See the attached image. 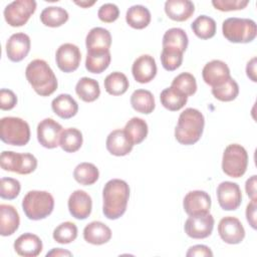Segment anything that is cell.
<instances>
[{
    "instance_id": "cell-10",
    "label": "cell",
    "mask_w": 257,
    "mask_h": 257,
    "mask_svg": "<svg viewBox=\"0 0 257 257\" xmlns=\"http://www.w3.org/2000/svg\"><path fill=\"white\" fill-rule=\"evenodd\" d=\"M217 198L223 210H237L242 202V193L239 185L229 181L220 183L217 187Z\"/></svg>"
},
{
    "instance_id": "cell-32",
    "label": "cell",
    "mask_w": 257,
    "mask_h": 257,
    "mask_svg": "<svg viewBox=\"0 0 257 257\" xmlns=\"http://www.w3.org/2000/svg\"><path fill=\"white\" fill-rule=\"evenodd\" d=\"M160 100L165 108L171 111H177L185 106L188 101V96L176 88L170 86L162 90L160 94Z\"/></svg>"
},
{
    "instance_id": "cell-18",
    "label": "cell",
    "mask_w": 257,
    "mask_h": 257,
    "mask_svg": "<svg viewBox=\"0 0 257 257\" xmlns=\"http://www.w3.org/2000/svg\"><path fill=\"white\" fill-rule=\"evenodd\" d=\"M67 206L72 217L78 220H84L91 213L92 200L85 191L75 190L69 196Z\"/></svg>"
},
{
    "instance_id": "cell-12",
    "label": "cell",
    "mask_w": 257,
    "mask_h": 257,
    "mask_svg": "<svg viewBox=\"0 0 257 257\" xmlns=\"http://www.w3.org/2000/svg\"><path fill=\"white\" fill-rule=\"evenodd\" d=\"M62 131L61 124L53 118H44L37 125V140L46 149L57 148Z\"/></svg>"
},
{
    "instance_id": "cell-49",
    "label": "cell",
    "mask_w": 257,
    "mask_h": 257,
    "mask_svg": "<svg viewBox=\"0 0 257 257\" xmlns=\"http://www.w3.org/2000/svg\"><path fill=\"white\" fill-rule=\"evenodd\" d=\"M256 180H257V176L253 175L245 183L246 193L252 201H257V198H256V183H257V181Z\"/></svg>"
},
{
    "instance_id": "cell-52",
    "label": "cell",
    "mask_w": 257,
    "mask_h": 257,
    "mask_svg": "<svg viewBox=\"0 0 257 257\" xmlns=\"http://www.w3.org/2000/svg\"><path fill=\"white\" fill-rule=\"evenodd\" d=\"M76 5H78V6H80V7H82V8H88L89 6H92L94 3H95V1H75L74 2Z\"/></svg>"
},
{
    "instance_id": "cell-20",
    "label": "cell",
    "mask_w": 257,
    "mask_h": 257,
    "mask_svg": "<svg viewBox=\"0 0 257 257\" xmlns=\"http://www.w3.org/2000/svg\"><path fill=\"white\" fill-rule=\"evenodd\" d=\"M15 252L24 257H36L43 248L41 239L32 233H24L20 235L14 242Z\"/></svg>"
},
{
    "instance_id": "cell-21",
    "label": "cell",
    "mask_w": 257,
    "mask_h": 257,
    "mask_svg": "<svg viewBox=\"0 0 257 257\" xmlns=\"http://www.w3.org/2000/svg\"><path fill=\"white\" fill-rule=\"evenodd\" d=\"M85 45L89 52L107 51L111 45V35L105 28L93 27L86 35Z\"/></svg>"
},
{
    "instance_id": "cell-37",
    "label": "cell",
    "mask_w": 257,
    "mask_h": 257,
    "mask_svg": "<svg viewBox=\"0 0 257 257\" xmlns=\"http://www.w3.org/2000/svg\"><path fill=\"white\" fill-rule=\"evenodd\" d=\"M83 138L79 130L68 127L62 131L59 140V146L66 153H74L82 146Z\"/></svg>"
},
{
    "instance_id": "cell-41",
    "label": "cell",
    "mask_w": 257,
    "mask_h": 257,
    "mask_svg": "<svg viewBox=\"0 0 257 257\" xmlns=\"http://www.w3.org/2000/svg\"><path fill=\"white\" fill-rule=\"evenodd\" d=\"M171 86L187 96L193 95L197 91L196 78L193 74L189 72H182L179 75H177L173 79Z\"/></svg>"
},
{
    "instance_id": "cell-11",
    "label": "cell",
    "mask_w": 257,
    "mask_h": 257,
    "mask_svg": "<svg viewBox=\"0 0 257 257\" xmlns=\"http://www.w3.org/2000/svg\"><path fill=\"white\" fill-rule=\"evenodd\" d=\"M214 223V217L210 213L190 216L185 222L184 229L189 237L193 239H204L212 234Z\"/></svg>"
},
{
    "instance_id": "cell-16",
    "label": "cell",
    "mask_w": 257,
    "mask_h": 257,
    "mask_svg": "<svg viewBox=\"0 0 257 257\" xmlns=\"http://www.w3.org/2000/svg\"><path fill=\"white\" fill-rule=\"evenodd\" d=\"M203 80L210 86L216 87L223 84L230 75L228 65L219 59H214L205 64L202 70Z\"/></svg>"
},
{
    "instance_id": "cell-23",
    "label": "cell",
    "mask_w": 257,
    "mask_h": 257,
    "mask_svg": "<svg viewBox=\"0 0 257 257\" xmlns=\"http://www.w3.org/2000/svg\"><path fill=\"white\" fill-rule=\"evenodd\" d=\"M165 12L174 21H186L195 12V5L190 0H168L165 2Z\"/></svg>"
},
{
    "instance_id": "cell-48",
    "label": "cell",
    "mask_w": 257,
    "mask_h": 257,
    "mask_svg": "<svg viewBox=\"0 0 257 257\" xmlns=\"http://www.w3.org/2000/svg\"><path fill=\"white\" fill-rule=\"evenodd\" d=\"M256 209H257V201H252L246 207V219L249 225L256 229Z\"/></svg>"
},
{
    "instance_id": "cell-3",
    "label": "cell",
    "mask_w": 257,
    "mask_h": 257,
    "mask_svg": "<svg viewBox=\"0 0 257 257\" xmlns=\"http://www.w3.org/2000/svg\"><path fill=\"white\" fill-rule=\"evenodd\" d=\"M205 125L203 113L193 107H188L179 115L175 128V138L185 146L196 144L202 137Z\"/></svg>"
},
{
    "instance_id": "cell-15",
    "label": "cell",
    "mask_w": 257,
    "mask_h": 257,
    "mask_svg": "<svg viewBox=\"0 0 257 257\" xmlns=\"http://www.w3.org/2000/svg\"><path fill=\"white\" fill-rule=\"evenodd\" d=\"M211 203V197L207 192L195 190L189 192L185 196L183 207L189 216L204 215L210 213Z\"/></svg>"
},
{
    "instance_id": "cell-25",
    "label": "cell",
    "mask_w": 257,
    "mask_h": 257,
    "mask_svg": "<svg viewBox=\"0 0 257 257\" xmlns=\"http://www.w3.org/2000/svg\"><path fill=\"white\" fill-rule=\"evenodd\" d=\"M20 224V218L17 210L12 205H0V234L10 236L14 234Z\"/></svg>"
},
{
    "instance_id": "cell-33",
    "label": "cell",
    "mask_w": 257,
    "mask_h": 257,
    "mask_svg": "<svg viewBox=\"0 0 257 257\" xmlns=\"http://www.w3.org/2000/svg\"><path fill=\"white\" fill-rule=\"evenodd\" d=\"M68 12L59 6H48L40 13V21L48 27H59L68 20Z\"/></svg>"
},
{
    "instance_id": "cell-2",
    "label": "cell",
    "mask_w": 257,
    "mask_h": 257,
    "mask_svg": "<svg viewBox=\"0 0 257 257\" xmlns=\"http://www.w3.org/2000/svg\"><path fill=\"white\" fill-rule=\"evenodd\" d=\"M25 76L34 91L40 96H49L57 89V78L43 59L30 61L25 69Z\"/></svg>"
},
{
    "instance_id": "cell-24",
    "label": "cell",
    "mask_w": 257,
    "mask_h": 257,
    "mask_svg": "<svg viewBox=\"0 0 257 257\" xmlns=\"http://www.w3.org/2000/svg\"><path fill=\"white\" fill-rule=\"evenodd\" d=\"M111 230L104 223L92 221L83 229L84 240L92 245H102L107 243L111 238Z\"/></svg>"
},
{
    "instance_id": "cell-34",
    "label": "cell",
    "mask_w": 257,
    "mask_h": 257,
    "mask_svg": "<svg viewBox=\"0 0 257 257\" xmlns=\"http://www.w3.org/2000/svg\"><path fill=\"white\" fill-rule=\"evenodd\" d=\"M103 84L107 93L117 96L123 94L127 90L130 82L125 74L119 71H114L104 78Z\"/></svg>"
},
{
    "instance_id": "cell-40",
    "label": "cell",
    "mask_w": 257,
    "mask_h": 257,
    "mask_svg": "<svg viewBox=\"0 0 257 257\" xmlns=\"http://www.w3.org/2000/svg\"><path fill=\"white\" fill-rule=\"evenodd\" d=\"M53 239L59 244H69L77 237V227L74 223L66 221L53 230Z\"/></svg>"
},
{
    "instance_id": "cell-38",
    "label": "cell",
    "mask_w": 257,
    "mask_h": 257,
    "mask_svg": "<svg viewBox=\"0 0 257 257\" xmlns=\"http://www.w3.org/2000/svg\"><path fill=\"white\" fill-rule=\"evenodd\" d=\"M111 60L110 52H89L87 51L85 59V68L91 73H101L109 65Z\"/></svg>"
},
{
    "instance_id": "cell-7",
    "label": "cell",
    "mask_w": 257,
    "mask_h": 257,
    "mask_svg": "<svg viewBox=\"0 0 257 257\" xmlns=\"http://www.w3.org/2000/svg\"><path fill=\"white\" fill-rule=\"evenodd\" d=\"M248 167V154L244 147L231 144L226 147L222 158V170L231 178L242 177Z\"/></svg>"
},
{
    "instance_id": "cell-44",
    "label": "cell",
    "mask_w": 257,
    "mask_h": 257,
    "mask_svg": "<svg viewBox=\"0 0 257 257\" xmlns=\"http://www.w3.org/2000/svg\"><path fill=\"white\" fill-rule=\"evenodd\" d=\"M249 4L248 0H213L212 5L220 11L228 12L242 10Z\"/></svg>"
},
{
    "instance_id": "cell-27",
    "label": "cell",
    "mask_w": 257,
    "mask_h": 257,
    "mask_svg": "<svg viewBox=\"0 0 257 257\" xmlns=\"http://www.w3.org/2000/svg\"><path fill=\"white\" fill-rule=\"evenodd\" d=\"M131 104L136 111L144 114H150L156 106L153 93L147 89L135 90L131 95Z\"/></svg>"
},
{
    "instance_id": "cell-14",
    "label": "cell",
    "mask_w": 257,
    "mask_h": 257,
    "mask_svg": "<svg viewBox=\"0 0 257 257\" xmlns=\"http://www.w3.org/2000/svg\"><path fill=\"white\" fill-rule=\"evenodd\" d=\"M218 233L221 239L228 244H239L245 238V229L241 221L233 216H227L220 220Z\"/></svg>"
},
{
    "instance_id": "cell-26",
    "label": "cell",
    "mask_w": 257,
    "mask_h": 257,
    "mask_svg": "<svg viewBox=\"0 0 257 257\" xmlns=\"http://www.w3.org/2000/svg\"><path fill=\"white\" fill-rule=\"evenodd\" d=\"M51 108L59 117L68 119L77 113L78 104L70 94L61 93L52 100Z\"/></svg>"
},
{
    "instance_id": "cell-9",
    "label": "cell",
    "mask_w": 257,
    "mask_h": 257,
    "mask_svg": "<svg viewBox=\"0 0 257 257\" xmlns=\"http://www.w3.org/2000/svg\"><path fill=\"white\" fill-rule=\"evenodd\" d=\"M36 10L34 0H15L4 9L5 21L12 27H20L27 23Z\"/></svg>"
},
{
    "instance_id": "cell-45",
    "label": "cell",
    "mask_w": 257,
    "mask_h": 257,
    "mask_svg": "<svg viewBox=\"0 0 257 257\" xmlns=\"http://www.w3.org/2000/svg\"><path fill=\"white\" fill-rule=\"evenodd\" d=\"M98 18L105 23L114 22L119 16V9L113 3H105L101 5L97 11Z\"/></svg>"
},
{
    "instance_id": "cell-17",
    "label": "cell",
    "mask_w": 257,
    "mask_h": 257,
    "mask_svg": "<svg viewBox=\"0 0 257 257\" xmlns=\"http://www.w3.org/2000/svg\"><path fill=\"white\" fill-rule=\"evenodd\" d=\"M30 46L31 41L27 34L23 32L14 33L6 42L7 57L13 62H19L27 56L30 51Z\"/></svg>"
},
{
    "instance_id": "cell-13",
    "label": "cell",
    "mask_w": 257,
    "mask_h": 257,
    "mask_svg": "<svg viewBox=\"0 0 257 257\" xmlns=\"http://www.w3.org/2000/svg\"><path fill=\"white\" fill-rule=\"evenodd\" d=\"M81 60L79 48L72 43L61 44L55 53V61L58 68L63 72L75 71Z\"/></svg>"
},
{
    "instance_id": "cell-50",
    "label": "cell",
    "mask_w": 257,
    "mask_h": 257,
    "mask_svg": "<svg viewBox=\"0 0 257 257\" xmlns=\"http://www.w3.org/2000/svg\"><path fill=\"white\" fill-rule=\"evenodd\" d=\"M256 64H257V58L253 57L248 61L247 65H246V74L253 82L257 81V78H256Z\"/></svg>"
},
{
    "instance_id": "cell-39",
    "label": "cell",
    "mask_w": 257,
    "mask_h": 257,
    "mask_svg": "<svg viewBox=\"0 0 257 257\" xmlns=\"http://www.w3.org/2000/svg\"><path fill=\"white\" fill-rule=\"evenodd\" d=\"M239 93V85L236 80L229 77L223 84L212 87V94L215 98L221 101H231L234 100Z\"/></svg>"
},
{
    "instance_id": "cell-19",
    "label": "cell",
    "mask_w": 257,
    "mask_h": 257,
    "mask_svg": "<svg viewBox=\"0 0 257 257\" xmlns=\"http://www.w3.org/2000/svg\"><path fill=\"white\" fill-rule=\"evenodd\" d=\"M132 73L139 83H148L153 80L157 74V64L153 56L143 54L133 63Z\"/></svg>"
},
{
    "instance_id": "cell-35",
    "label": "cell",
    "mask_w": 257,
    "mask_h": 257,
    "mask_svg": "<svg viewBox=\"0 0 257 257\" xmlns=\"http://www.w3.org/2000/svg\"><path fill=\"white\" fill-rule=\"evenodd\" d=\"M74 180L83 186L93 185L99 177V172L96 166L91 163H80L73 171Z\"/></svg>"
},
{
    "instance_id": "cell-36",
    "label": "cell",
    "mask_w": 257,
    "mask_h": 257,
    "mask_svg": "<svg viewBox=\"0 0 257 257\" xmlns=\"http://www.w3.org/2000/svg\"><path fill=\"white\" fill-rule=\"evenodd\" d=\"M191 28L195 35L201 39H210L216 34V21L207 15L198 16L193 23Z\"/></svg>"
},
{
    "instance_id": "cell-8",
    "label": "cell",
    "mask_w": 257,
    "mask_h": 257,
    "mask_svg": "<svg viewBox=\"0 0 257 257\" xmlns=\"http://www.w3.org/2000/svg\"><path fill=\"white\" fill-rule=\"evenodd\" d=\"M0 166L4 171L28 175L37 168V160L29 153L19 154L12 151H3L0 156Z\"/></svg>"
},
{
    "instance_id": "cell-28",
    "label": "cell",
    "mask_w": 257,
    "mask_h": 257,
    "mask_svg": "<svg viewBox=\"0 0 257 257\" xmlns=\"http://www.w3.org/2000/svg\"><path fill=\"white\" fill-rule=\"evenodd\" d=\"M151 12L143 5H133L125 13L126 23L135 29H144L151 22Z\"/></svg>"
},
{
    "instance_id": "cell-31",
    "label": "cell",
    "mask_w": 257,
    "mask_h": 257,
    "mask_svg": "<svg viewBox=\"0 0 257 257\" xmlns=\"http://www.w3.org/2000/svg\"><path fill=\"white\" fill-rule=\"evenodd\" d=\"M126 137L132 142V144L139 145L141 144L148 136L149 127L145 119L141 117H132L124 125L123 128Z\"/></svg>"
},
{
    "instance_id": "cell-42",
    "label": "cell",
    "mask_w": 257,
    "mask_h": 257,
    "mask_svg": "<svg viewBox=\"0 0 257 257\" xmlns=\"http://www.w3.org/2000/svg\"><path fill=\"white\" fill-rule=\"evenodd\" d=\"M161 62L166 70L174 71L179 68L183 62V52L176 49L163 47L161 53Z\"/></svg>"
},
{
    "instance_id": "cell-51",
    "label": "cell",
    "mask_w": 257,
    "mask_h": 257,
    "mask_svg": "<svg viewBox=\"0 0 257 257\" xmlns=\"http://www.w3.org/2000/svg\"><path fill=\"white\" fill-rule=\"evenodd\" d=\"M72 253L64 250L62 248H53L51 251L46 253V257L48 256H53V257H58V256H71Z\"/></svg>"
},
{
    "instance_id": "cell-5",
    "label": "cell",
    "mask_w": 257,
    "mask_h": 257,
    "mask_svg": "<svg viewBox=\"0 0 257 257\" xmlns=\"http://www.w3.org/2000/svg\"><path fill=\"white\" fill-rule=\"evenodd\" d=\"M222 33L230 42L248 43L255 39L257 26L252 19L230 17L223 21Z\"/></svg>"
},
{
    "instance_id": "cell-4",
    "label": "cell",
    "mask_w": 257,
    "mask_h": 257,
    "mask_svg": "<svg viewBox=\"0 0 257 257\" xmlns=\"http://www.w3.org/2000/svg\"><path fill=\"white\" fill-rule=\"evenodd\" d=\"M54 208V199L47 191H29L22 200V209L29 220L38 221L48 217Z\"/></svg>"
},
{
    "instance_id": "cell-22",
    "label": "cell",
    "mask_w": 257,
    "mask_h": 257,
    "mask_svg": "<svg viewBox=\"0 0 257 257\" xmlns=\"http://www.w3.org/2000/svg\"><path fill=\"white\" fill-rule=\"evenodd\" d=\"M106 150L113 156L122 157L128 155L134 145L126 137L123 130H114L106 138Z\"/></svg>"
},
{
    "instance_id": "cell-1",
    "label": "cell",
    "mask_w": 257,
    "mask_h": 257,
    "mask_svg": "<svg viewBox=\"0 0 257 257\" xmlns=\"http://www.w3.org/2000/svg\"><path fill=\"white\" fill-rule=\"evenodd\" d=\"M130 198V187L120 179H112L106 182L102 190V212L109 220L120 218L127 206Z\"/></svg>"
},
{
    "instance_id": "cell-29",
    "label": "cell",
    "mask_w": 257,
    "mask_h": 257,
    "mask_svg": "<svg viewBox=\"0 0 257 257\" xmlns=\"http://www.w3.org/2000/svg\"><path fill=\"white\" fill-rule=\"evenodd\" d=\"M162 43H163V47L176 49L184 53L188 47L189 39L184 29L174 27V28L168 29L165 32Z\"/></svg>"
},
{
    "instance_id": "cell-30",
    "label": "cell",
    "mask_w": 257,
    "mask_h": 257,
    "mask_svg": "<svg viewBox=\"0 0 257 257\" xmlns=\"http://www.w3.org/2000/svg\"><path fill=\"white\" fill-rule=\"evenodd\" d=\"M75 92L81 100L92 102L96 100L100 94L99 83L93 78L82 77L75 85Z\"/></svg>"
},
{
    "instance_id": "cell-47",
    "label": "cell",
    "mask_w": 257,
    "mask_h": 257,
    "mask_svg": "<svg viewBox=\"0 0 257 257\" xmlns=\"http://www.w3.org/2000/svg\"><path fill=\"white\" fill-rule=\"evenodd\" d=\"M187 257H203V256H213V252L206 245H194L189 248L186 253Z\"/></svg>"
},
{
    "instance_id": "cell-43",
    "label": "cell",
    "mask_w": 257,
    "mask_h": 257,
    "mask_svg": "<svg viewBox=\"0 0 257 257\" xmlns=\"http://www.w3.org/2000/svg\"><path fill=\"white\" fill-rule=\"evenodd\" d=\"M21 190L18 180L13 178H2L0 183V197L6 200L15 199Z\"/></svg>"
},
{
    "instance_id": "cell-6",
    "label": "cell",
    "mask_w": 257,
    "mask_h": 257,
    "mask_svg": "<svg viewBox=\"0 0 257 257\" xmlns=\"http://www.w3.org/2000/svg\"><path fill=\"white\" fill-rule=\"evenodd\" d=\"M0 139L7 145L25 146L30 140L29 124L20 117H2L0 120Z\"/></svg>"
},
{
    "instance_id": "cell-46",
    "label": "cell",
    "mask_w": 257,
    "mask_h": 257,
    "mask_svg": "<svg viewBox=\"0 0 257 257\" xmlns=\"http://www.w3.org/2000/svg\"><path fill=\"white\" fill-rule=\"evenodd\" d=\"M17 104L16 94L7 88L0 90V108L2 110H10Z\"/></svg>"
}]
</instances>
